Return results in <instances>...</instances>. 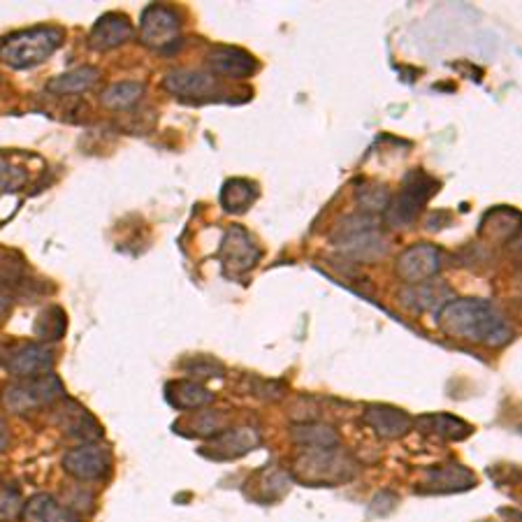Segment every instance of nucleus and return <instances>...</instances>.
Instances as JSON below:
<instances>
[{
  "instance_id": "obj_1",
  "label": "nucleus",
  "mask_w": 522,
  "mask_h": 522,
  "mask_svg": "<svg viewBox=\"0 0 522 522\" xmlns=\"http://www.w3.org/2000/svg\"><path fill=\"white\" fill-rule=\"evenodd\" d=\"M437 325L446 337L474 346L502 348L513 342L516 332L502 311L488 300H453L437 314Z\"/></svg>"
},
{
  "instance_id": "obj_2",
  "label": "nucleus",
  "mask_w": 522,
  "mask_h": 522,
  "mask_svg": "<svg viewBox=\"0 0 522 522\" xmlns=\"http://www.w3.org/2000/svg\"><path fill=\"white\" fill-rule=\"evenodd\" d=\"M293 474L307 488H337L353 481L358 464L342 448L302 451L293 462Z\"/></svg>"
},
{
  "instance_id": "obj_3",
  "label": "nucleus",
  "mask_w": 522,
  "mask_h": 522,
  "mask_svg": "<svg viewBox=\"0 0 522 522\" xmlns=\"http://www.w3.org/2000/svg\"><path fill=\"white\" fill-rule=\"evenodd\" d=\"M330 239L344 256L358 260V263H374L388 251V239L376 226L372 214L346 216L332 230Z\"/></svg>"
},
{
  "instance_id": "obj_4",
  "label": "nucleus",
  "mask_w": 522,
  "mask_h": 522,
  "mask_svg": "<svg viewBox=\"0 0 522 522\" xmlns=\"http://www.w3.org/2000/svg\"><path fill=\"white\" fill-rule=\"evenodd\" d=\"M63 42V31L54 26H35L12 33L0 42V58L14 70H31L45 63Z\"/></svg>"
},
{
  "instance_id": "obj_5",
  "label": "nucleus",
  "mask_w": 522,
  "mask_h": 522,
  "mask_svg": "<svg viewBox=\"0 0 522 522\" xmlns=\"http://www.w3.org/2000/svg\"><path fill=\"white\" fill-rule=\"evenodd\" d=\"M439 191V181L430 177L423 170H411L402 179L400 191L395 198H390L386 214V223L390 228H406L418 219L427 202Z\"/></svg>"
},
{
  "instance_id": "obj_6",
  "label": "nucleus",
  "mask_w": 522,
  "mask_h": 522,
  "mask_svg": "<svg viewBox=\"0 0 522 522\" xmlns=\"http://www.w3.org/2000/svg\"><path fill=\"white\" fill-rule=\"evenodd\" d=\"M3 406L10 413H31L40 406H49L63 400V383L56 374H45L38 379H24L10 383L3 390Z\"/></svg>"
},
{
  "instance_id": "obj_7",
  "label": "nucleus",
  "mask_w": 522,
  "mask_h": 522,
  "mask_svg": "<svg viewBox=\"0 0 522 522\" xmlns=\"http://www.w3.org/2000/svg\"><path fill=\"white\" fill-rule=\"evenodd\" d=\"M3 348V365L12 376L19 381L24 379H38V376L52 374L56 355L52 346L42 342H26V344H0Z\"/></svg>"
},
{
  "instance_id": "obj_8",
  "label": "nucleus",
  "mask_w": 522,
  "mask_h": 522,
  "mask_svg": "<svg viewBox=\"0 0 522 522\" xmlns=\"http://www.w3.org/2000/svg\"><path fill=\"white\" fill-rule=\"evenodd\" d=\"M263 258V251L256 244V239L251 237L249 230L230 226L223 237L221 249H219V260L223 267V274L228 279L239 281L249 274L253 267L258 265V260Z\"/></svg>"
},
{
  "instance_id": "obj_9",
  "label": "nucleus",
  "mask_w": 522,
  "mask_h": 522,
  "mask_svg": "<svg viewBox=\"0 0 522 522\" xmlns=\"http://www.w3.org/2000/svg\"><path fill=\"white\" fill-rule=\"evenodd\" d=\"M181 21L179 14L168 5H149L140 19V40L144 47L156 52H168L179 42Z\"/></svg>"
},
{
  "instance_id": "obj_10",
  "label": "nucleus",
  "mask_w": 522,
  "mask_h": 522,
  "mask_svg": "<svg viewBox=\"0 0 522 522\" xmlns=\"http://www.w3.org/2000/svg\"><path fill=\"white\" fill-rule=\"evenodd\" d=\"M444 267V251L434 244H416L400 253L395 263V274L406 286L432 281Z\"/></svg>"
},
{
  "instance_id": "obj_11",
  "label": "nucleus",
  "mask_w": 522,
  "mask_h": 522,
  "mask_svg": "<svg viewBox=\"0 0 522 522\" xmlns=\"http://www.w3.org/2000/svg\"><path fill=\"white\" fill-rule=\"evenodd\" d=\"M61 464L75 481H105L112 474V453L100 444H84L70 448Z\"/></svg>"
},
{
  "instance_id": "obj_12",
  "label": "nucleus",
  "mask_w": 522,
  "mask_h": 522,
  "mask_svg": "<svg viewBox=\"0 0 522 522\" xmlns=\"http://www.w3.org/2000/svg\"><path fill=\"white\" fill-rule=\"evenodd\" d=\"M476 485L474 471L458 462H446L439 467H430L418 483V492L423 495H451V492H464Z\"/></svg>"
},
{
  "instance_id": "obj_13",
  "label": "nucleus",
  "mask_w": 522,
  "mask_h": 522,
  "mask_svg": "<svg viewBox=\"0 0 522 522\" xmlns=\"http://www.w3.org/2000/svg\"><path fill=\"white\" fill-rule=\"evenodd\" d=\"M207 68L209 75L223 77V79H249L256 75L258 61L249 52L237 47H214L207 54Z\"/></svg>"
},
{
  "instance_id": "obj_14",
  "label": "nucleus",
  "mask_w": 522,
  "mask_h": 522,
  "mask_svg": "<svg viewBox=\"0 0 522 522\" xmlns=\"http://www.w3.org/2000/svg\"><path fill=\"white\" fill-rule=\"evenodd\" d=\"M362 420L381 439H402L411 432L413 420L406 411L390 404H367Z\"/></svg>"
},
{
  "instance_id": "obj_15",
  "label": "nucleus",
  "mask_w": 522,
  "mask_h": 522,
  "mask_svg": "<svg viewBox=\"0 0 522 522\" xmlns=\"http://www.w3.org/2000/svg\"><path fill=\"white\" fill-rule=\"evenodd\" d=\"M260 446V434L253 427H235L223 430L209 439L205 455L212 460H237Z\"/></svg>"
},
{
  "instance_id": "obj_16",
  "label": "nucleus",
  "mask_w": 522,
  "mask_h": 522,
  "mask_svg": "<svg viewBox=\"0 0 522 522\" xmlns=\"http://www.w3.org/2000/svg\"><path fill=\"white\" fill-rule=\"evenodd\" d=\"M56 425L68 434L70 439L84 441V444H96L103 439V430H100L98 420L91 416L84 406H79L72 400H63L56 413Z\"/></svg>"
},
{
  "instance_id": "obj_17",
  "label": "nucleus",
  "mask_w": 522,
  "mask_h": 522,
  "mask_svg": "<svg viewBox=\"0 0 522 522\" xmlns=\"http://www.w3.org/2000/svg\"><path fill=\"white\" fill-rule=\"evenodd\" d=\"M133 35L135 28L128 21V17L110 12L103 14V17L93 24L89 33V47L96 49V52H110V49H116L133 40Z\"/></svg>"
},
{
  "instance_id": "obj_18",
  "label": "nucleus",
  "mask_w": 522,
  "mask_h": 522,
  "mask_svg": "<svg viewBox=\"0 0 522 522\" xmlns=\"http://www.w3.org/2000/svg\"><path fill=\"white\" fill-rule=\"evenodd\" d=\"M163 86L172 96L181 100H205L207 96H214L216 77L209 72H195V70H172L165 75Z\"/></svg>"
},
{
  "instance_id": "obj_19",
  "label": "nucleus",
  "mask_w": 522,
  "mask_h": 522,
  "mask_svg": "<svg viewBox=\"0 0 522 522\" xmlns=\"http://www.w3.org/2000/svg\"><path fill=\"white\" fill-rule=\"evenodd\" d=\"M400 304L404 309L416 311V314H430V311H439L444 304L451 302V288L439 281H425V284L404 286L400 290Z\"/></svg>"
},
{
  "instance_id": "obj_20",
  "label": "nucleus",
  "mask_w": 522,
  "mask_h": 522,
  "mask_svg": "<svg viewBox=\"0 0 522 522\" xmlns=\"http://www.w3.org/2000/svg\"><path fill=\"white\" fill-rule=\"evenodd\" d=\"M165 400L177 411H195V409H207L209 404H214V393L207 390L198 381H170L165 386Z\"/></svg>"
},
{
  "instance_id": "obj_21",
  "label": "nucleus",
  "mask_w": 522,
  "mask_h": 522,
  "mask_svg": "<svg viewBox=\"0 0 522 522\" xmlns=\"http://www.w3.org/2000/svg\"><path fill=\"white\" fill-rule=\"evenodd\" d=\"M416 427L423 434L446 439V441H462L471 434V425L464 423L451 413H427V416L416 418Z\"/></svg>"
},
{
  "instance_id": "obj_22",
  "label": "nucleus",
  "mask_w": 522,
  "mask_h": 522,
  "mask_svg": "<svg viewBox=\"0 0 522 522\" xmlns=\"http://www.w3.org/2000/svg\"><path fill=\"white\" fill-rule=\"evenodd\" d=\"M24 522H82L77 511L58 504L52 495H35L31 502L24 504Z\"/></svg>"
},
{
  "instance_id": "obj_23",
  "label": "nucleus",
  "mask_w": 522,
  "mask_h": 522,
  "mask_svg": "<svg viewBox=\"0 0 522 522\" xmlns=\"http://www.w3.org/2000/svg\"><path fill=\"white\" fill-rule=\"evenodd\" d=\"M290 437L297 446H302L304 451H318V448H337L339 446V434L335 427L318 423V420H311V423H300L290 430Z\"/></svg>"
},
{
  "instance_id": "obj_24",
  "label": "nucleus",
  "mask_w": 522,
  "mask_h": 522,
  "mask_svg": "<svg viewBox=\"0 0 522 522\" xmlns=\"http://www.w3.org/2000/svg\"><path fill=\"white\" fill-rule=\"evenodd\" d=\"M520 226V214L518 209L511 207H497L490 209L481 221V235L495 242H509V237L518 235Z\"/></svg>"
},
{
  "instance_id": "obj_25",
  "label": "nucleus",
  "mask_w": 522,
  "mask_h": 522,
  "mask_svg": "<svg viewBox=\"0 0 522 522\" xmlns=\"http://www.w3.org/2000/svg\"><path fill=\"white\" fill-rule=\"evenodd\" d=\"M258 200V186L249 179H228L221 188V205L228 214H244Z\"/></svg>"
},
{
  "instance_id": "obj_26",
  "label": "nucleus",
  "mask_w": 522,
  "mask_h": 522,
  "mask_svg": "<svg viewBox=\"0 0 522 522\" xmlns=\"http://www.w3.org/2000/svg\"><path fill=\"white\" fill-rule=\"evenodd\" d=\"M249 485L258 490L256 499H260V502H277L290 490V476L279 467H274V464H267L265 469L251 476Z\"/></svg>"
},
{
  "instance_id": "obj_27",
  "label": "nucleus",
  "mask_w": 522,
  "mask_h": 522,
  "mask_svg": "<svg viewBox=\"0 0 522 522\" xmlns=\"http://www.w3.org/2000/svg\"><path fill=\"white\" fill-rule=\"evenodd\" d=\"M98 79V70L91 65H82V68L65 72V75L54 77L47 84V91L54 96H77V93L89 91Z\"/></svg>"
},
{
  "instance_id": "obj_28",
  "label": "nucleus",
  "mask_w": 522,
  "mask_h": 522,
  "mask_svg": "<svg viewBox=\"0 0 522 522\" xmlns=\"http://www.w3.org/2000/svg\"><path fill=\"white\" fill-rule=\"evenodd\" d=\"M35 337L40 339L42 344H49V342H61L65 337V330H68V316H65V311L61 307H45L35 318Z\"/></svg>"
},
{
  "instance_id": "obj_29",
  "label": "nucleus",
  "mask_w": 522,
  "mask_h": 522,
  "mask_svg": "<svg viewBox=\"0 0 522 522\" xmlns=\"http://www.w3.org/2000/svg\"><path fill=\"white\" fill-rule=\"evenodd\" d=\"M28 179H31V172L21 163V156L0 151V193L19 191L28 184Z\"/></svg>"
},
{
  "instance_id": "obj_30",
  "label": "nucleus",
  "mask_w": 522,
  "mask_h": 522,
  "mask_svg": "<svg viewBox=\"0 0 522 522\" xmlns=\"http://www.w3.org/2000/svg\"><path fill=\"white\" fill-rule=\"evenodd\" d=\"M142 93V82H116L103 91L100 103H103L107 110H128V107H133L137 100L142 98Z\"/></svg>"
},
{
  "instance_id": "obj_31",
  "label": "nucleus",
  "mask_w": 522,
  "mask_h": 522,
  "mask_svg": "<svg viewBox=\"0 0 522 522\" xmlns=\"http://www.w3.org/2000/svg\"><path fill=\"white\" fill-rule=\"evenodd\" d=\"M223 430H226V416H223V413H219V411H212V409L198 411L195 416L186 420L188 437L212 439V437H216V434H221Z\"/></svg>"
},
{
  "instance_id": "obj_32",
  "label": "nucleus",
  "mask_w": 522,
  "mask_h": 522,
  "mask_svg": "<svg viewBox=\"0 0 522 522\" xmlns=\"http://www.w3.org/2000/svg\"><path fill=\"white\" fill-rule=\"evenodd\" d=\"M355 200H358L362 214H383L388 209L390 191L381 184H360Z\"/></svg>"
},
{
  "instance_id": "obj_33",
  "label": "nucleus",
  "mask_w": 522,
  "mask_h": 522,
  "mask_svg": "<svg viewBox=\"0 0 522 522\" xmlns=\"http://www.w3.org/2000/svg\"><path fill=\"white\" fill-rule=\"evenodd\" d=\"M24 511V499L21 492L12 485H0V522H12Z\"/></svg>"
},
{
  "instance_id": "obj_34",
  "label": "nucleus",
  "mask_w": 522,
  "mask_h": 522,
  "mask_svg": "<svg viewBox=\"0 0 522 522\" xmlns=\"http://www.w3.org/2000/svg\"><path fill=\"white\" fill-rule=\"evenodd\" d=\"M184 367L191 372V376H198V379H219V376L226 374L221 362L214 358H191L184 362Z\"/></svg>"
},
{
  "instance_id": "obj_35",
  "label": "nucleus",
  "mask_w": 522,
  "mask_h": 522,
  "mask_svg": "<svg viewBox=\"0 0 522 522\" xmlns=\"http://www.w3.org/2000/svg\"><path fill=\"white\" fill-rule=\"evenodd\" d=\"M448 223H451V214H446V212H434V214L427 216L425 228H427V230H441L444 226H448Z\"/></svg>"
},
{
  "instance_id": "obj_36",
  "label": "nucleus",
  "mask_w": 522,
  "mask_h": 522,
  "mask_svg": "<svg viewBox=\"0 0 522 522\" xmlns=\"http://www.w3.org/2000/svg\"><path fill=\"white\" fill-rule=\"evenodd\" d=\"M7 446H10V427L0 418V453L7 451Z\"/></svg>"
},
{
  "instance_id": "obj_37",
  "label": "nucleus",
  "mask_w": 522,
  "mask_h": 522,
  "mask_svg": "<svg viewBox=\"0 0 522 522\" xmlns=\"http://www.w3.org/2000/svg\"><path fill=\"white\" fill-rule=\"evenodd\" d=\"M10 309H12V297L0 293V323L5 321V316L10 314Z\"/></svg>"
},
{
  "instance_id": "obj_38",
  "label": "nucleus",
  "mask_w": 522,
  "mask_h": 522,
  "mask_svg": "<svg viewBox=\"0 0 522 522\" xmlns=\"http://www.w3.org/2000/svg\"><path fill=\"white\" fill-rule=\"evenodd\" d=\"M0 290H3V277H0Z\"/></svg>"
}]
</instances>
